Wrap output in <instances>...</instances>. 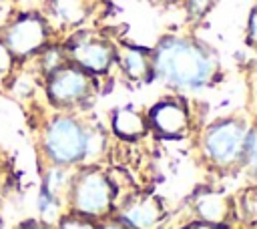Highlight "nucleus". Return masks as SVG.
<instances>
[{"instance_id":"1","label":"nucleus","mask_w":257,"mask_h":229,"mask_svg":"<svg viewBox=\"0 0 257 229\" xmlns=\"http://www.w3.org/2000/svg\"><path fill=\"white\" fill-rule=\"evenodd\" d=\"M215 70L213 54L189 38L169 36L153 52V74L175 88L197 90L213 80Z\"/></svg>"},{"instance_id":"2","label":"nucleus","mask_w":257,"mask_h":229,"mask_svg":"<svg viewBox=\"0 0 257 229\" xmlns=\"http://www.w3.org/2000/svg\"><path fill=\"white\" fill-rule=\"evenodd\" d=\"M88 127L74 114L56 110L40 127V153L44 163L80 167L86 157Z\"/></svg>"},{"instance_id":"3","label":"nucleus","mask_w":257,"mask_h":229,"mask_svg":"<svg viewBox=\"0 0 257 229\" xmlns=\"http://www.w3.org/2000/svg\"><path fill=\"white\" fill-rule=\"evenodd\" d=\"M116 187L104 169L96 165H80L74 169L66 193L68 211L98 221L112 211Z\"/></svg>"},{"instance_id":"4","label":"nucleus","mask_w":257,"mask_h":229,"mask_svg":"<svg viewBox=\"0 0 257 229\" xmlns=\"http://www.w3.org/2000/svg\"><path fill=\"white\" fill-rule=\"evenodd\" d=\"M0 42L12 54L16 64L32 60L52 42V28L42 12H16L0 26Z\"/></svg>"},{"instance_id":"5","label":"nucleus","mask_w":257,"mask_h":229,"mask_svg":"<svg viewBox=\"0 0 257 229\" xmlns=\"http://www.w3.org/2000/svg\"><path fill=\"white\" fill-rule=\"evenodd\" d=\"M249 127L241 119H219L203 135V151L209 163L221 171H231L245 163Z\"/></svg>"},{"instance_id":"6","label":"nucleus","mask_w":257,"mask_h":229,"mask_svg":"<svg viewBox=\"0 0 257 229\" xmlns=\"http://www.w3.org/2000/svg\"><path fill=\"white\" fill-rule=\"evenodd\" d=\"M42 90L52 108L74 112L86 106L94 96L96 76L68 62L42 80Z\"/></svg>"},{"instance_id":"7","label":"nucleus","mask_w":257,"mask_h":229,"mask_svg":"<svg viewBox=\"0 0 257 229\" xmlns=\"http://www.w3.org/2000/svg\"><path fill=\"white\" fill-rule=\"evenodd\" d=\"M62 44H64L68 62L78 66V68H82V70H86L92 76L108 72L112 62L116 60L114 46L106 38L96 36L94 32H86V30L74 32Z\"/></svg>"},{"instance_id":"8","label":"nucleus","mask_w":257,"mask_h":229,"mask_svg":"<svg viewBox=\"0 0 257 229\" xmlns=\"http://www.w3.org/2000/svg\"><path fill=\"white\" fill-rule=\"evenodd\" d=\"M165 217V205L157 195H135L122 203L116 219L131 229H161Z\"/></svg>"},{"instance_id":"9","label":"nucleus","mask_w":257,"mask_h":229,"mask_svg":"<svg viewBox=\"0 0 257 229\" xmlns=\"http://www.w3.org/2000/svg\"><path fill=\"white\" fill-rule=\"evenodd\" d=\"M147 123L157 135H161L165 139H181L189 133L191 119H189V110L183 102L169 98V100L157 102L149 110Z\"/></svg>"},{"instance_id":"10","label":"nucleus","mask_w":257,"mask_h":229,"mask_svg":"<svg viewBox=\"0 0 257 229\" xmlns=\"http://www.w3.org/2000/svg\"><path fill=\"white\" fill-rule=\"evenodd\" d=\"M90 14V0H46L42 16L50 24L52 32L78 28Z\"/></svg>"},{"instance_id":"11","label":"nucleus","mask_w":257,"mask_h":229,"mask_svg":"<svg viewBox=\"0 0 257 229\" xmlns=\"http://www.w3.org/2000/svg\"><path fill=\"white\" fill-rule=\"evenodd\" d=\"M122 72L133 82H147L153 76V56L139 46H122L116 52Z\"/></svg>"},{"instance_id":"12","label":"nucleus","mask_w":257,"mask_h":229,"mask_svg":"<svg viewBox=\"0 0 257 229\" xmlns=\"http://www.w3.org/2000/svg\"><path fill=\"white\" fill-rule=\"evenodd\" d=\"M193 209L199 215V221L223 225L229 215V201L223 193L217 191H201L193 197Z\"/></svg>"},{"instance_id":"13","label":"nucleus","mask_w":257,"mask_h":229,"mask_svg":"<svg viewBox=\"0 0 257 229\" xmlns=\"http://www.w3.org/2000/svg\"><path fill=\"white\" fill-rule=\"evenodd\" d=\"M112 133L124 141H137L141 139L147 129H149V123H147V117H143L139 110L131 108V106H120L112 112Z\"/></svg>"},{"instance_id":"14","label":"nucleus","mask_w":257,"mask_h":229,"mask_svg":"<svg viewBox=\"0 0 257 229\" xmlns=\"http://www.w3.org/2000/svg\"><path fill=\"white\" fill-rule=\"evenodd\" d=\"M76 167H62V165H52L44 163L42 167V177H40V189L60 197L66 203V193L72 181V173Z\"/></svg>"},{"instance_id":"15","label":"nucleus","mask_w":257,"mask_h":229,"mask_svg":"<svg viewBox=\"0 0 257 229\" xmlns=\"http://www.w3.org/2000/svg\"><path fill=\"white\" fill-rule=\"evenodd\" d=\"M34 64V70L38 72V76L44 80L48 74H52L54 70H58L60 66L68 64V56L64 50V44H56L50 42L48 46H44L32 60H28Z\"/></svg>"},{"instance_id":"16","label":"nucleus","mask_w":257,"mask_h":229,"mask_svg":"<svg viewBox=\"0 0 257 229\" xmlns=\"http://www.w3.org/2000/svg\"><path fill=\"white\" fill-rule=\"evenodd\" d=\"M66 203L60 199V197H56V195H52V193H48V191H44V189H38V197H36V209H38V219L40 221H44L46 225H56V221L60 219V215H62V207H64Z\"/></svg>"},{"instance_id":"17","label":"nucleus","mask_w":257,"mask_h":229,"mask_svg":"<svg viewBox=\"0 0 257 229\" xmlns=\"http://www.w3.org/2000/svg\"><path fill=\"white\" fill-rule=\"evenodd\" d=\"M54 229H98L96 221L94 219H88L84 215H78V213H62L60 219L56 221Z\"/></svg>"},{"instance_id":"18","label":"nucleus","mask_w":257,"mask_h":229,"mask_svg":"<svg viewBox=\"0 0 257 229\" xmlns=\"http://www.w3.org/2000/svg\"><path fill=\"white\" fill-rule=\"evenodd\" d=\"M245 165L257 179V127L249 129V139H247V153H245Z\"/></svg>"},{"instance_id":"19","label":"nucleus","mask_w":257,"mask_h":229,"mask_svg":"<svg viewBox=\"0 0 257 229\" xmlns=\"http://www.w3.org/2000/svg\"><path fill=\"white\" fill-rule=\"evenodd\" d=\"M16 66H18L16 60H14L12 54L6 50V46L0 42V86L6 84V80L10 78V74L14 72Z\"/></svg>"},{"instance_id":"20","label":"nucleus","mask_w":257,"mask_h":229,"mask_svg":"<svg viewBox=\"0 0 257 229\" xmlns=\"http://www.w3.org/2000/svg\"><path fill=\"white\" fill-rule=\"evenodd\" d=\"M14 229H54V227H52V225H46V223L40 221V219H26V221L18 223Z\"/></svg>"},{"instance_id":"21","label":"nucleus","mask_w":257,"mask_h":229,"mask_svg":"<svg viewBox=\"0 0 257 229\" xmlns=\"http://www.w3.org/2000/svg\"><path fill=\"white\" fill-rule=\"evenodd\" d=\"M249 44L257 48V8L251 12L249 18Z\"/></svg>"},{"instance_id":"22","label":"nucleus","mask_w":257,"mask_h":229,"mask_svg":"<svg viewBox=\"0 0 257 229\" xmlns=\"http://www.w3.org/2000/svg\"><path fill=\"white\" fill-rule=\"evenodd\" d=\"M183 229H227L225 225H215V223H207V221H195Z\"/></svg>"},{"instance_id":"23","label":"nucleus","mask_w":257,"mask_h":229,"mask_svg":"<svg viewBox=\"0 0 257 229\" xmlns=\"http://www.w3.org/2000/svg\"><path fill=\"white\" fill-rule=\"evenodd\" d=\"M98 229H131V227H126V225L120 223L118 219H112V221H106V223L98 225Z\"/></svg>"},{"instance_id":"24","label":"nucleus","mask_w":257,"mask_h":229,"mask_svg":"<svg viewBox=\"0 0 257 229\" xmlns=\"http://www.w3.org/2000/svg\"><path fill=\"white\" fill-rule=\"evenodd\" d=\"M195 4V8H205L209 4V0H191V6Z\"/></svg>"}]
</instances>
